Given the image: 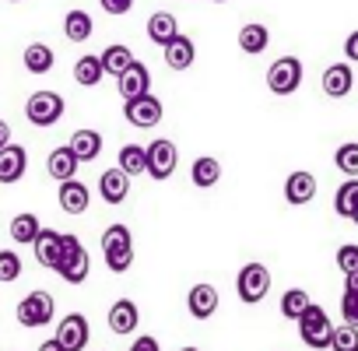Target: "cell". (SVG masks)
I'll use <instances>...</instances> for the list:
<instances>
[{
    "label": "cell",
    "mask_w": 358,
    "mask_h": 351,
    "mask_svg": "<svg viewBox=\"0 0 358 351\" xmlns=\"http://www.w3.org/2000/svg\"><path fill=\"white\" fill-rule=\"evenodd\" d=\"M102 257L113 274H127L134 267V236L127 225H109L102 232Z\"/></svg>",
    "instance_id": "cell-1"
},
{
    "label": "cell",
    "mask_w": 358,
    "mask_h": 351,
    "mask_svg": "<svg viewBox=\"0 0 358 351\" xmlns=\"http://www.w3.org/2000/svg\"><path fill=\"white\" fill-rule=\"evenodd\" d=\"M334 323H330V316H327V309L323 306H309L306 313H302V320H299V337H302V344L306 348H313V351H327L330 344H334Z\"/></svg>",
    "instance_id": "cell-2"
},
{
    "label": "cell",
    "mask_w": 358,
    "mask_h": 351,
    "mask_svg": "<svg viewBox=\"0 0 358 351\" xmlns=\"http://www.w3.org/2000/svg\"><path fill=\"white\" fill-rule=\"evenodd\" d=\"M88 271H92V257H88V250L81 246V239L78 236H64V257H60V267H57V274L67 281V285H81L85 278H88Z\"/></svg>",
    "instance_id": "cell-3"
},
{
    "label": "cell",
    "mask_w": 358,
    "mask_h": 351,
    "mask_svg": "<svg viewBox=\"0 0 358 351\" xmlns=\"http://www.w3.org/2000/svg\"><path fill=\"white\" fill-rule=\"evenodd\" d=\"M53 313H57V302H53V295L43 292V288L29 292V295L18 302V323L29 327V330H39V327L53 323Z\"/></svg>",
    "instance_id": "cell-4"
},
{
    "label": "cell",
    "mask_w": 358,
    "mask_h": 351,
    "mask_svg": "<svg viewBox=\"0 0 358 351\" xmlns=\"http://www.w3.org/2000/svg\"><path fill=\"white\" fill-rule=\"evenodd\" d=\"M267 292H271V271L264 267V264H246L243 271H239V278H236V295L246 302V306H257V302H264L267 299Z\"/></svg>",
    "instance_id": "cell-5"
},
{
    "label": "cell",
    "mask_w": 358,
    "mask_h": 351,
    "mask_svg": "<svg viewBox=\"0 0 358 351\" xmlns=\"http://www.w3.org/2000/svg\"><path fill=\"white\" fill-rule=\"evenodd\" d=\"M302 85V60L299 57H278L267 67V88L274 95H295Z\"/></svg>",
    "instance_id": "cell-6"
},
{
    "label": "cell",
    "mask_w": 358,
    "mask_h": 351,
    "mask_svg": "<svg viewBox=\"0 0 358 351\" xmlns=\"http://www.w3.org/2000/svg\"><path fill=\"white\" fill-rule=\"evenodd\" d=\"M64 109H67L64 106V95H57V92H36L25 102V116H29L32 127H53V123H60Z\"/></svg>",
    "instance_id": "cell-7"
},
{
    "label": "cell",
    "mask_w": 358,
    "mask_h": 351,
    "mask_svg": "<svg viewBox=\"0 0 358 351\" xmlns=\"http://www.w3.org/2000/svg\"><path fill=\"white\" fill-rule=\"evenodd\" d=\"M176 165H179V148L172 141L158 137V141L148 144V176H151V180L165 183L169 176L176 172Z\"/></svg>",
    "instance_id": "cell-8"
},
{
    "label": "cell",
    "mask_w": 358,
    "mask_h": 351,
    "mask_svg": "<svg viewBox=\"0 0 358 351\" xmlns=\"http://www.w3.org/2000/svg\"><path fill=\"white\" fill-rule=\"evenodd\" d=\"M123 116H127L130 127H137V130H151V127L162 123L165 109H162V102L148 92V95H141V99H127V102H123Z\"/></svg>",
    "instance_id": "cell-9"
},
{
    "label": "cell",
    "mask_w": 358,
    "mask_h": 351,
    "mask_svg": "<svg viewBox=\"0 0 358 351\" xmlns=\"http://www.w3.org/2000/svg\"><path fill=\"white\" fill-rule=\"evenodd\" d=\"M57 341L67 348V351H85L88 341H92V327L81 313H67L60 323H57Z\"/></svg>",
    "instance_id": "cell-10"
},
{
    "label": "cell",
    "mask_w": 358,
    "mask_h": 351,
    "mask_svg": "<svg viewBox=\"0 0 358 351\" xmlns=\"http://www.w3.org/2000/svg\"><path fill=\"white\" fill-rule=\"evenodd\" d=\"M320 85H323V95H327V99H348L351 88H355V71H351V64H330V67L323 71Z\"/></svg>",
    "instance_id": "cell-11"
},
{
    "label": "cell",
    "mask_w": 358,
    "mask_h": 351,
    "mask_svg": "<svg viewBox=\"0 0 358 351\" xmlns=\"http://www.w3.org/2000/svg\"><path fill=\"white\" fill-rule=\"evenodd\" d=\"M218 306H222L218 288H215V285H208V281L194 285V288H190V295H187V309H190V316H194V320H211V316L218 313Z\"/></svg>",
    "instance_id": "cell-12"
},
{
    "label": "cell",
    "mask_w": 358,
    "mask_h": 351,
    "mask_svg": "<svg viewBox=\"0 0 358 351\" xmlns=\"http://www.w3.org/2000/svg\"><path fill=\"white\" fill-rule=\"evenodd\" d=\"M313 197H316V176H313V172L299 169V172H292L288 180H285V201H288L292 208H302V204H309Z\"/></svg>",
    "instance_id": "cell-13"
},
{
    "label": "cell",
    "mask_w": 358,
    "mask_h": 351,
    "mask_svg": "<svg viewBox=\"0 0 358 351\" xmlns=\"http://www.w3.org/2000/svg\"><path fill=\"white\" fill-rule=\"evenodd\" d=\"M78 165H81V158L74 155V148H71V144H64V148H53V151H50V158H46V172L53 176L57 183H67V180H74V176H78Z\"/></svg>",
    "instance_id": "cell-14"
},
{
    "label": "cell",
    "mask_w": 358,
    "mask_h": 351,
    "mask_svg": "<svg viewBox=\"0 0 358 351\" xmlns=\"http://www.w3.org/2000/svg\"><path fill=\"white\" fill-rule=\"evenodd\" d=\"M29 169V151L22 144H8L4 151H0V183H18L22 176Z\"/></svg>",
    "instance_id": "cell-15"
},
{
    "label": "cell",
    "mask_w": 358,
    "mask_h": 351,
    "mask_svg": "<svg viewBox=\"0 0 358 351\" xmlns=\"http://www.w3.org/2000/svg\"><path fill=\"white\" fill-rule=\"evenodd\" d=\"M99 194H102L106 204H123L127 194H130V176H127L120 165H116V169H106V172L99 176Z\"/></svg>",
    "instance_id": "cell-16"
},
{
    "label": "cell",
    "mask_w": 358,
    "mask_h": 351,
    "mask_svg": "<svg viewBox=\"0 0 358 351\" xmlns=\"http://www.w3.org/2000/svg\"><path fill=\"white\" fill-rule=\"evenodd\" d=\"M36 246V260L50 271L60 267V257H64V232H53V229H43L39 239L32 243Z\"/></svg>",
    "instance_id": "cell-17"
},
{
    "label": "cell",
    "mask_w": 358,
    "mask_h": 351,
    "mask_svg": "<svg viewBox=\"0 0 358 351\" xmlns=\"http://www.w3.org/2000/svg\"><path fill=\"white\" fill-rule=\"evenodd\" d=\"M194 60H197V46H194V39L183 36V32H179V36L165 46V64H169L172 71H190Z\"/></svg>",
    "instance_id": "cell-18"
},
{
    "label": "cell",
    "mask_w": 358,
    "mask_h": 351,
    "mask_svg": "<svg viewBox=\"0 0 358 351\" xmlns=\"http://www.w3.org/2000/svg\"><path fill=\"white\" fill-rule=\"evenodd\" d=\"M116 85H120V95H123V102L127 99H141V95H148L151 92V71L137 60L123 78H116Z\"/></svg>",
    "instance_id": "cell-19"
},
{
    "label": "cell",
    "mask_w": 358,
    "mask_h": 351,
    "mask_svg": "<svg viewBox=\"0 0 358 351\" xmlns=\"http://www.w3.org/2000/svg\"><path fill=\"white\" fill-rule=\"evenodd\" d=\"M57 201H60V208H64L67 215H85V211H88V204H92V194H88V187H85V183L67 180V183H60Z\"/></svg>",
    "instance_id": "cell-20"
},
{
    "label": "cell",
    "mask_w": 358,
    "mask_h": 351,
    "mask_svg": "<svg viewBox=\"0 0 358 351\" xmlns=\"http://www.w3.org/2000/svg\"><path fill=\"white\" fill-rule=\"evenodd\" d=\"M137 323H141V313H137V306L130 299H116L109 306V330L113 334H134Z\"/></svg>",
    "instance_id": "cell-21"
},
{
    "label": "cell",
    "mask_w": 358,
    "mask_h": 351,
    "mask_svg": "<svg viewBox=\"0 0 358 351\" xmlns=\"http://www.w3.org/2000/svg\"><path fill=\"white\" fill-rule=\"evenodd\" d=\"M176 36H179V22H176V15H169V11H155V15L148 18V39H151L155 46L165 50Z\"/></svg>",
    "instance_id": "cell-22"
},
{
    "label": "cell",
    "mask_w": 358,
    "mask_h": 351,
    "mask_svg": "<svg viewBox=\"0 0 358 351\" xmlns=\"http://www.w3.org/2000/svg\"><path fill=\"white\" fill-rule=\"evenodd\" d=\"M190 180H194V187L211 190L215 183H222V162H218L215 155H201V158H194V165H190Z\"/></svg>",
    "instance_id": "cell-23"
},
{
    "label": "cell",
    "mask_w": 358,
    "mask_h": 351,
    "mask_svg": "<svg viewBox=\"0 0 358 351\" xmlns=\"http://www.w3.org/2000/svg\"><path fill=\"white\" fill-rule=\"evenodd\" d=\"M134 64H137V60H134L130 46H123V43H109V46L102 50V67H106V74H113V78H123Z\"/></svg>",
    "instance_id": "cell-24"
},
{
    "label": "cell",
    "mask_w": 358,
    "mask_h": 351,
    "mask_svg": "<svg viewBox=\"0 0 358 351\" xmlns=\"http://www.w3.org/2000/svg\"><path fill=\"white\" fill-rule=\"evenodd\" d=\"M92 32H95V22H92V15H88V11L74 8V11H67V15H64V36H67L71 43H88V39H92Z\"/></svg>",
    "instance_id": "cell-25"
},
{
    "label": "cell",
    "mask_w": 358,
    "mask_h": 351,
    "mask_svg": "<svg viewBox=\"0 0 358 351\" xmlns=\"http://www.w3.org/2000/svg\"><path fill=\"white\" fill-rule=\"evenodd\" d=\"M267 46H271V32H267V25L250 22V25H243V29H239V50H243V53L260 57Z\"/></svg>",
    "instance_id": "cell-26"
},
{
    "label": "cell",
    "mask_w": 358,
    "mask_h": 351,
    "mask_svg": "<svg viewBox=\"0 0 358 351\" xmlns=\"http://www.w3.org/2000/svg\"><path fill=\"white\" fill-rule=\"evenodd\" d=\"M71 148H74V155H78L81 162H95V158L102 155V134L81 127V130L71 134Z\"/></svg>",
    "instance_id": "cell-27"
},
{
    "label": "cell",
    "mask_w": 358,
    "mask_h": 351,
    "mask_svg": "<svg viewBox=\"0 0 358 351\" xmlns=\"http://www.w3.org/2000/svg\"><path fill=\"white\" fill-rule=\"evenodd\" d=\"M22 60H25V71L29 74H50L53 64H57V57H53V50L46 43H29L25 53H22Z\"/></svg>",
    "instance_id": "cell-28"
},
{
    "label": "cell",
    "mask_w": 358,
    "mask_h": 351,
    "mask_svg": "<svg viewBox=\"0 0 358 351\" xmlns=\"http://www.w3.org/2000/svg\"><path fill=\"white\" fill-rule=\"evenodd\" d=\"M106 78V67H102V57H92V53H85L78 64H74V81L81 85V88H95L99 81Z\"/></svg>",
    "instance_id": "cell-29"
},
{
    "label": "cell",
    "mask_w": 358,
    "mask_h": 351,
    "mask_svg": "<svg viewBox=\"0 0 358 351\" xmlns=\"http://www.w3.org/2000/svg\"><path fill=\"white\" fill-rule=\"evenodd\" d=\"M39 232H43V225H39V218H36L32 211H22V215L11 218V239H15V243L32 246V243L39 239Z\"/></svg>",
    "instance_id": "cell-30"
},
{
    "label": "cell",
    "mask_w": 358,
    "mask_h": 351,
    "mask_svg": "<svg viewBox=\"0 0 358 351\" xmlns=\"http://www.w3.org/2000/svg\"><path fill=\"white\" fill-rule=\"evenodd\" d=\"M116 165L130 176V180H134V176H144V172H148V148H141V144H123Z\"/></svg>",
    "instance_id": "cell-31"
},
{
    "label": "cell",
    "mask_w": 358,
    "mask_h": 351,
    "mask_svg": "<svg viewBox=\"0 0 358 351\" xmlns=\"http://www.w3.org/2000/svg\"><path fill=\"white\" fill-rule=\"evenodd\" d=\"M334 211H337L341 218H351V222H355V215H358V180H344V183L337 187V194H334Z\"/></svg>",
    "instance_id": "cell-32"
},
{
    "label": "cell",
    "mask_w": 358,
    "mask_h": 351,
    "mask_svg": "<svg viewBox=\"0 0 358 351\" xmlns=\"http://www.w3.org/2000/svg\"><path fill=\"white\" fill-rule=\"evenodd\" d=\"M309 306H313V302H309L306 288H288V292L281 295V316H285V320H295V323H299Z\"/></svg>",
    "instance_id": "cell-33"
},
{
    "label": "cell",
    "mask_w": 358,
    "mask_h": 351,
    "mask_svg": "<svg viewBox=\"0 0 358 351\" xmlns=\"http://www.w3.org/2000/svg\"><path fill=\"white\" fill-rule=\"evenodd\" d=\"M334 165L348 176V180H358V141H348L334 151Z\"/></svg>",
    "instance_id": "cell-34"
},
{
    "label": "cell",
    "mask_w": 358,
    "mask_h": 351,
    "mask_svg": "<svg viewBox=\"0 0 358 351\" xmlns=\"http://www.w3.org/2000/svg\"><path fill=\"white\" fill-rule=\"evenodd\" d=\"M22 278V257L15 250H0V281L11 285Z\"/></svg>",
    "instance_id": "cell-35"
},
{
    "label": "cell",
    "mask_w": 358,
    "mask_h": 351,
    "mask_svg": "<svg viewBox=\"0 0 358 351\" xmlns=\"http://www.w3.org/2000/svg\"><path fill=\"white\" fill-rule=\"evenodd\" d=\"M334 351H358V327H351V323H341L337 330H334V344H330Z\"/></svg>",
    "instance_id": "cell-36"
},
{
    "label": "cell",
    "mask_w": 358,
    "mask_h": 351,
    "mask_svg": "<svg viewBox=\"0 0 358 351\" xmlns=\"http://www.w3.org/2000/svg\"><path fill=\"white\" fill-rule=\"evenodd\" d=\"M334 260H337V271H341L344 278H348V274H355V271H358V246H355V243H344V246L337 250V257H334Z\"/></svg>",
    "instance_id": "cell-37"
},
{
    "label": "cell",
    "mask_w": 358,
    "mask_h": 351,
    "mask_svg": "<svg viewBox=\"0 0 358 351\" xmlns=\"http://www.w3.org/2000/svg\"><path fill=\"white\" fill-rule=\"evenodd\" d=\"M341 320L351 323V327H358V295H351V292L341 295Z\"/></svg>",
    "instance_id": "cell-38"
},
{
    "label": "cell",
    "mask_w": 358,
    "mask_h": 351,
    "mask_svg": "<svg viewBox=\"0 0 358 351\" xmlns=\"http://www.w3.org/2000/svg\"><path fill=\"white\" fill-rule=\"evenodd\" d=\"M106 15H127L134 8V0H99Z\"/></svg>",
    "instance_id": "cell-39"
},
{
    "label": "cell",
    "mask_w": 358,
    "mask_h": 351,
    "mask_svg": "<svg viewBox=\"0 0 358 351\" xmlns=\"http://www.w3.org/2000/svg\"><path fill=\"white\" fill-rule=\"evenodd\" d=\"M344 57H348V64H358V29L344 39Z\"/></svg>",
    "instance_id": "cell-40"
},
{
    "label": "cell",
    "mask_w": 358,
    "mask_h": 351,
    "mask_svg": "<svg viewBox=\"0 0 358 351\" xmlns=\"http://www.w3.org/2000/svg\"><path fill=\"white\" fill-rule=\"evenodd\" d=\"M130 351H162V348H158V341H155V337L141 334V337H137V341L130 344Z\"/></svg>",
    "instance_id": "cell-41"
},
{
    "label": "cell",
    "mask_w": 358,
    "mask_h": 351,
    "mask_svg": "<svg viewBox=\"0 0 358 351\" xmlns=\"http://www.w3.org/2000/svg\"><path fill=\"white\" fill-rule=\"evenodd\" d=\"M11 144V127H8V120H0V151H4Z\"/></svg>",
    "instance_id": "cell-42"
},
{
    "label": "cell",
    "mask_w": 358,
    "mask_h": 351,
    "mask_svg": "<svg viewBox=\"0 0 358 351\" xmlns=\"http://www.w3.org/2000/svg\"><path fill=\"white\" fill-rule=\"evenodd\" d=\"M39 351H67V348H64L57 337H50V341H43V344H39Z\"/></svg>",
    "instance_id": "cell-43"
},
{
    "label": "cell",
    "mask_w": 358,
    "mask_h": 351,
    "mask_svg": "<svg viewBox=\"0 0 358 351\" xmlns=\"http://www.w3.org/2000/svg\"><path fill=\"white\" fill-rule=\"evenodd\" d=\"M344 292H351V295H358V271L344 278Z\"/></svg>",
    "instance_id": "cell-44"
},
{
    "label": "cell",
    "mask_w": 358,
    "mask_h": 351,
    "mask_svg": "<svg viewBox=\"0 0 358 351\" xmlns=\"http://www.w3.org/2000/svg\"><path fill=\"white\" fill-rule=\"evenodd\" d=\"M179 351H197V348H179Z\"/></svg>",
    "instance_id": "cell-45"
},
{
    "label": "cell",
    "mask_w": 358,
    "mask_h": 351,
    "mask_svg": "<svg viewBox=\"0 0 358 351\" xmlns=\"http://www.w3.org/2000/svg\"><path fill=\"white\" fill-rule=\"evenodd\" d=\"M215 4H229V0H215Z\"/></svg>",
    "instance_id": "cell-46"
},
{
    "label": "cell",
    "mask_w": 358,
    "mask_h": 351,
    "mask_svg": "<svg viewBox=\"0 0 358 351\" xmlns=\"http://www.w3.org/2000/svg\"><path fill=\"white\" fill-rule=\"evenodd\" d=\"M8 4H18V0H8Z\"/></svg>",
    "instance_id": "cell-47"
},
{
    "label": "cell",
    "mask_w": 358,
    "mask_h": 351,
    "mask_svg": "<svg viewBox=\"0 0 358 351\" xmlns=\"http://www.w3.org/2000/svg\"><path fill=\"white\" fill-rule=\"evenodd\" d=\"M355 225H358V215H355Z\"/></svg>",
    "instance_id": "cell-48"
}]
</instances>
